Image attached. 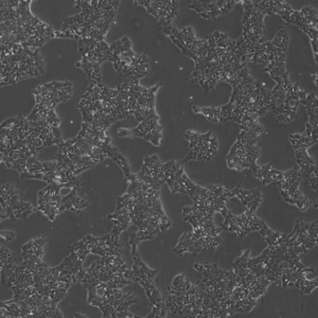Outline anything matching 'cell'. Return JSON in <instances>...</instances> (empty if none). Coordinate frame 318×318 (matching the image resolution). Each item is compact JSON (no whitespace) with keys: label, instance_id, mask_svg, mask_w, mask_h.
<instances>
[{"label":"cell","instance_id":"obj_19","mask_svg":"<svg viewBox=\"0 0 318 318\" xmlns=\"http://www.w3.org/2000/svg\"><path fill=\"white\" fill-rule=\"evenodd\" d=\"M291 143H292V145H293V148H295V151L299 148V146H300V141L294 140V139H291Z\"/></svg>","mask_w":318,"mask_h":318},{"label":"cell","instance_id":"obj_15","mask_svg":"<svg viewBox=\"0 0 318 318\" xmlns=\"http://www.w3.org/2000/svg\"><path fill=\"white\" fill-rule=\"evenodd\" d=\"M159 270L158 269H150L146 273V278L148 279V280H151V281H154V278H155V276L158 274Z\"/></svg>","mask_w":318,"mask_h":318},{"label":"cell","instance_id":"obj_23","mask_svg":"<svg viewBox=\"0 0 318 318\" xmlns=\"http://www.w3.org/2000/svg\"><path fill=\"white\" fill-rule=\"evenodd\" d=\"M314 83L317 85V75H316V73L314 74Z\"/></svg>","mask_w":318,"mask_h":318},{"label":"cell","instance_id":"obj_20","mask_svg":"<svg viewBox=\"0 0 318 318\" xmlns=\"http://www.w3.org/2000/svg\"><path fill=\"white\" fill-rule=\"evenodd\" d=\"M53 315H54V318H55V317H58V318H62V317H63V314H62L61 311L58 310L57 307H56L55 310L53 311Z\"/></svg>","mask_w":318,"mask_h":318},{"label":"cell","instance_id":"obj_2","mask_svg":"<svg viewBox=\"0 0 318 318\" xmlns=\"http://www.w3.org/2000/svg\"><path fill=\"white\" fill-rule=\"evenodd\" d=\"M86 248H88V244H87V241H86V238H84L83 240L77 242V243H74L73 245H71V246L69 247V251L77 252L79 250H81V249H86Z\"/></svg>","mask_w":318,"mask_h":318},{"label":"cell","instance_id":"obj_7","mask_svg":"<svg viewBox=\"0 0 318 318\" xmlns=\"http://www.w3.org/2000/svg\"><path fill=\"white\" fill-rule=\"evenodd\" d=\"M269 175L274 183H277V181H280V180L283 179V172L277 171V170L273 169V168L269 170Z\"/></svg>","mask_w":318,"mask_h":318},{"label":"cell","instance_id":"obj_1","mask_svg":"<svg viewBox=\"0 0 318 318\" xmlns=\"http://www.w3.org/2000/svg\"><path fill=\"white\" fill-rule=\"evenodd\" d=\"M1 194H6L10 197L18 194V189L13 183H3L1 186Z\"/></svg>","mask_w":318,"mask_h":318},{"label":"cell","instance_id":"obj_6","mask_svg":"<svg viewBox=\"0 0 318 318\" xmlns=\"http://www.w3.org/2000/svg\"><path fill=\"white\" fill-rule=\"evenodd\" d=\"M0 236H1V240L2 241H6V242H10V241H13L14 238H15V232L12 230H1V232H0Z\"/></svg>","mask_w":318,"mask_h":318},{"label":"cell","instance_id":"obj_16","mask_svg":"<svg viewBox=\"0 0 318 318\" xmlns=\"http://www.w3.org/2000/svg\"><path fill=\"white\" fill-rule=\"evenodd\" d=\"M307 179L310 180V183H311V188L313 189L314 191L317 190V176H313V177H310V178H307Z\"/></svg>","mask_w":318,"mask_h":318},{"label":"cell","instance_id":"obj_22","mask_svg":"<svg viewBox=\"0 0 318 318\" xmlns=\"http://www.w3.org/2000/svg\"><path fill=\"white\" fill-rule=\"evenodd\" d=\"M73 317H87L86 315H84V314H79V313H75L73 315Z\"/></svg>","mask_w":318,"mask_h":318},{"label":"cell","instance_id":"obj_9","mask_svg":"<svg viewBox=\"0 0 318 318\" xmlns=\"http://www.w3.org/2000/svg\"><path fill=\"white\" fill-rule=\"evenodd\" d=\"M152 295H153V298H154V301H155V303H161V302H162L161 294H160V292H159L156 287L152 289Z\"/></svg>","mask_w":318,"mask_h":318},{"label":"cell","instance_id":"obj_14","mask_svg":"<svg viewBox=\"0 0 318 318\" xmlns=\"http://www.w3.org/2000/svg\"><path fill=\"white\" fill-rule=\"evenodd\" d=\"M46 238L45 236H40V238H33V242H34L35 245H37V246H42L44 247V245L46 244Z\"/></svg>","mask_w":318,"mask_h":318},{"label":"cell","instance_id":"obj_12","mask_svg":"<svg viewBox=\"0 0 318 318\" xmlns=\"http://www.w3.org/2000/svg\"><path fill=\"white\" fill-rule=\"evenodd\" d=\"M209 148L214 150V151H217V148H218V142H217V140H216V137H213V136H212V137L210 138Z\"/></svg>","mask_w":318,"mask_h":318},{"label":"cell","instance_id":"obj_3","mask_svg":"<svg viewBox=\"0 0 318 318\" xmlns=\"http://www.w3.org/2000/svg\"><path fill=\"white\" fill-rule=\"evenodd\" d=\"M250 259V250L249 249H246L245 251H243V254H242L241 257H238V259H236V261L233 262L232 264V267H236L238 264H241V263H248V260Z\"/></svg>","mask_w":318,"mask_h":318},{"label":"cell","instance_id":"obj_18","mask_svg":"<svg viewBox=\"0 0 318 318\" xmlns=\"http://www.w3.org/2000/svg\"><path fill=\"white\" fill-rule=\"evenodd\" d=\"M193 267H194V269H196L198 273H201V274L205 270L204 264H201V263H195V264L193 265Z\"/></svg>","mask_w":318,"mask_h":318},{"label":"cell","instance_id":"obj_10","mask_svg":"<svg viewBox=\"0 0 318 318\" xmlns=\"http://www.w3.org/2000/svg\"><path fill=\"white\" fill-rule=\"evenodd\" d=\"M86 274H87V270H85L84 268H80V270L77 271V274H75V277H77V283H82V281L83 279L85 278V276H86Z\"/></svg>","mask_w":318,"mask_h":318},{"label":"cell","instance_id":"obj_11","mask_svg":"<svg viewBox=\"0 0 318 318\" xmlns=\"http://www.w3.org/2000/svg\"><path fill=\"white\" fill-rule=\"evenodd\" d=\"M118 136L119 137H132V130H126V128H120L118 130Z\"/></svg>","mask_w":318,"mask_h":318},{"label":"cell","instance_id":"obj_4","mask_svg":"<svg viewBox=\"0 0 318 318\" xmlns=\"http://www.w3.org/2000/svg\"><path fill=\"white\" fill-rule=\"evenodd\" d=\"M207 189L211 192L215 197H218V196L222 195L224 192H225L226 188L223 187V186H217V185H211V186H207Z\"/></svg>","mask_w":318,"mask_h":318},{"label":"cell","instance_id":"obj_21","mask_svg":"<svg viewBox=\"0 0 318 318\" xmlns=\"http://www.w3.org/2000/svg\"><path fill=\"white\" fill-rule=\"evenodd\" d=\"M289 138H291V139H294V140L300 141V139H301V134H295V135H291V136H289Z\"/></svg>","mask_w":318,"mask_h":318},{"label":"cell","instance_id":"obj_17","mask_svg":"<svg viewBox=\"0 0 318 318\" xmlns=\"http://www.w3.org/2000/svg\"><path fill=\"white\" fill-rule=\"evenodd\" d=\"M123 276H124V278L128 279V280H132V278L135 277V274H134V271H132V269H126L123 273Z\"/></svg>","mask_w":318,"mask_h":318},{"label":"cell","instance_id":"obj_5","mask_svg":"<svg viewBox=\"0 0 318 318\" xmlns=\"http://www.w3.org/2000/svg\"><path fill=\"white\" fill-rule=\"evenodd\" d=\"M185 281H186V275L185 274H179V275L176 276L174 278V280H173V282H172V286L177 287V289L183 287Z\"/></svg>","mask_w":318,"mask_h":318},{"label":"cell","instance_id":"obj_13","mask_svg":"<svg viewBox=\"0 0 318 318\" xmlns=\"http://www.w3.org/2000/svg\"><path fill=\"white\" fill-rule=\"evenodd\" d=\"M34 245L35 244H34V242H33V240H31V241H29L28 243L24 244V245L21 246V250H22V252H28L29 250H31V249L33 248Z\"/></svg>","mask_w":318,"mask_h":318},{"label":"cell","instance_id":"obj_8","mask_svg":"<svg viewBox=\"0 0 318 318\" xmlns=\"http://www.w3.org/2000/svg\"><path fill=\"white\" fill-rule=\"evenodd\" d=\"M171 226H172V222L168 218L167 215L162 216L161 218H160V221H159V228H160V230L161 231H165L168 228H170Z\"/></svg>","mask_w":318,"mask_h":318}]
</instances>
